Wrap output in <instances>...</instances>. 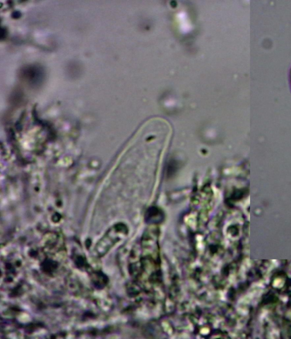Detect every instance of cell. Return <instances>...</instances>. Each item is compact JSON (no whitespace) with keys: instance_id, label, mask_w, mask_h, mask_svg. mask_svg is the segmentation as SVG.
Wrapping results in <instances>:
<instances>
[{"instance_id":"cell-1","label":"cell","mask_w":291,"mask_h":339,"mask_svg":"<svg viewBox=\"0 0 291 339\" xmlns=\"http://www.w3.org/2000/svg\"><path fill=\"white\" fill-rule=\"evenodd\" d=\"M128 230L124 225H117L108 231L106 234L97 244L95 250L100 256H104L109 251L123 239L127 234Z\"/></svg>"},{"instance_id":"cell-2","label":"cell","mask_w":291,"mask_h":339,"mask_svg":"<svg viewBox=\"0 0 291 339\" xmlns=\"http://www.w3.org/2000/svg\"><path fill=\"white\" fill-rule=\"evenodd\" d=\"M24 78L30 82L32 85H36L41 82L43 78V72L41 69L36 67H29L23 70Z\"/></svg>"},{"instance_id":"cell-3","label":"cell","mask_w":291,"mask_h":339,"mask_svg":"<svg viewBox=\"0 0 291 339\" xmlns=\"http://www.w3.org/2000/svg\"><path fill=\"white\" fill-rule=\"evenodd\" d=\"M165 218L162 210L156 207H151L145 215V220L148 223L157 224L161 223Z\"/></svg>"},{"instance_id":"cell-4","label":"cell","mask_w":291,"mask_h":339,"mask_svg":"<svg viewBox=\"0 0 291 339\" xmlns=\"http://www.w3.org/2000/svg\"><path fill=\"white\" fill-rule=\"evenodd\" d=\"M290 79H291V71H290Z\"/></svg>"}]
</instances>
